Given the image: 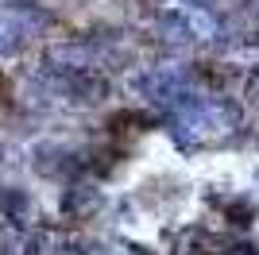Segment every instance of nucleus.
<instances>
[{"instance_id":"1","label":"nucleus","mask_w":259,"mask_h":255,"mask_svg":"<svg viewBox=\"0 0 259 255\" xmlns=\"http://www.w3.org/2000/svg\"><path fill=\"white\" fill-rule=\"evenodd\" d=\"M12 105V85H8V77L0 74V108H8Z\"/></svg>"},{"instance_id":"2","label":"nucleus","mask_w":259,"mask_h":255,"mask_svg":"<svg viewBox=\"0 0 259 255\" xmlns=\"http://www.w3.org/2000/svg\"><path fill=\"white\" fill-rule=\"evenodd\" d=\"M248 97H251V101L259 105V66L251 70V77H248Z\"/></svg>"}]
</instances>
